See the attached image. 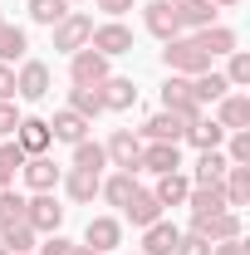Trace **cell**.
I'll use <instances>...</instances> for the list:
<instances>
[{"label":"cell","mask_w":250,"mask_h":255,"mask_svg":"<svg viewBox=\"0 0 250 255\" xmlns=\"http://www.w3.org/2000/svg\"><path fill=\"white\" fill-rule=\"evenodd\" d=\"M162 59H167V69L172 74H187V79H196V74H206L211 69V54L196 44V34H177V39H167V49H162Z\"/></svg>","instance_id":"cell-1"},{"label":"cell","mask_w":250,"mask_h":255,"mask_svg":"<svg viewBox=\"0 0 250 255\" xmlns=\"http://www.w3.org/2000/svg\"><path fill=\"white\" fill-rule=\"evenodd\" d=\"M25 221L34 226V236H54L64 226V206L49 196V191H34L30 201H25Z\"/></svg>","instance_id":"cell-2"},{"label":"cell","mask_w":250,"mask_h":255,"mask_svg":"<svg viewBox=\"0 0 250 255\" xmlns=\"http://www.w3.org/2000/svg\"><path fill=\"white\" fill-rule=\"evenodd\" d=\"M89 34H94V20L89 15H64L59 25H54V49L59 54H79L89 44Z\"/></svg>","instance_id":"cell-3"},{"label":"cell","mask_w":250,"mask_h":255,"mask_svg":"<svg viewBox=\"0 0 250 255\" xmlns=\"http://www.w3.org/2000/svg\"><path fill=\"white\" fill-rule=\"evenodd\" d=\"M103 152H108V162H113L118 172H137V157H142V137H137V132H127V128H118V132L103 142Z\"/></svg>","instance_id":"cell-4"},{"label":"cell","mask_w":250,"mask_h":255,"mask_svg":"<svg viewBox=\"0 0 250 255\" xmlns=\"http://www.w3.org/2000/svg\"><path fill=\"white\" fill-rule=\"evenodd\" d=\"M89 49H98L103 59H118V54H127V49H132V30H127V25H118V20H108V25H98V30L89 34Z\"/></svg>","instance_id":"cell-5"},{"label":"cell","mask_w":250,"mask_h":255,"mask_svg":"<svg viewBox=\"0 0 250 255\" xmlns=\"http://www.w3.org/2000/svg\"><path fill=\"white\" fill-rule=\"evenodd\" d=\"M69 59H74V64H69L74 84H84V89H98V84L108 79V59H103L98 49H89V44H84L79 54H69Z\"/></svg>","instance_id":"cell-6"},{"label":"cell","mask_w":250,"mask_h":255,"mask_svg":"<svg viewBox=\"0 0 250 255\" xmlns=\"http://www.w3.org/2000/svg\"><path fill=\"white\" fill-rule=\"evenodd\" d=\"M137 172H182V147L177 142H147L142 157H137Z\"/></svg>","instance_id":"cell-7"},{"label":"cell","mask_w":250,"mask_h":255,"mask_svg":"<svg viewBox=\"0 0 250 255\" xmlns=\"http://www.w3.org/2000/svg\"><path fill=\"white\" fill-rule=\"evenodd\" d=\"M191 231H196V236H206L211 246H216V241H236V236H241V211H216V216H196V221H191Z\"/></svg>","instance_id":"cell-8"},{"label":"cell","mask_w":250,"mask_h":255,"mask_svg":"<svg viewBox=\"0 0 250 255\" xmlns=\"http://www.w3.org/2000/svg\"><path fill=\"white\" fill-rule=\"evenodd\" d=\"M167 5H172V15H177L182 30H206V25H216V5H211V0H167Z\"/></svg>","instance_id":"cell-9"},{"label":"cell","mask_w":250,"mask_h":255,"mask_svg":"<svg viewBox=\"0 0 250 255\" xmlns=\"http://www.w3.org/2000/svg\"><path fill=\"white\" fill-rule=\"evenodd\" d=\"M142 25H147V34H157L162 44L182 34V25H177V15H172V5H167V0H147V10H142Z\"/></svg>","instance_id":"cell-10"},{"label":"cell","mask_w":250,"mask_h":255,"mask_svg":"<svg viewBox=\"0 0 250 255\" xmlns=\"http://www.w3.org/2000/svg\"><path fill=\"white\" fill-rule=\"evenodd\" d=\"M15 94L20 98H30V103H39V98L49 94V64H39V59H30L20 74H15Z\"/></svg>","instance_id":"cell-11"},{"label":"cell","mask_w":250,"mask_h":255,"mask_svg":"<svg viewBox=\"0 0 250 255\" xmlns=\"http://www.w3.org/2000/svg\"><path fill=\"white\" fill-rule=\"evenodd\" d=\"M15 142L25 147V157H39V152L54 142V132H49V123H44V118H20V128H15Z\"/></svg>","instance_id":"cell-12"},{"label":"cell","mask_w":250,"mask_h":255,"mask_svg":"<svg viewBox=\"0 0 250 255\" xmlns=\"http://www.w3.org/2000/svg\"><path fill=\"white\" fill-rule=\"evenodd\" d=\"M142 137H147V142H182V137H187V123L162 108V113H152V118L142 123Z\"/></svg>","instance_id":"cell-13"},{"label":"cell","mask_w":250,"mask_h":255,"mask_svg":"<svg viewBox=\"0 0 250 255\" xmlns=\"http://www.w3.org/2000/svg\"><path fill=\"white\" fill-rule=\"evenodd\" d=\"M98 98H103V108H113V113H127L132 103H137V89H132V79H103L98 84Z\"/></svg>","instance_id":"cell-14"},{"label":"cell","mask_w":250,"mask_h":255,"mask_svg":"<svg viewBox=\"0 0 250 255\" xmlns=\"http://www.w3.org/2000/svg\"><path fill=\"white\" fill-rule=\"evenodd\" d=\"M147 236H142V255H172L177 251V241H182V231L172 221H152V226H142Z\"/></svg>","instance_id":"cell-15"},{"label":"cell","mask_w":250,"mask_h":255,"mask_svg":"<svg viewBox=\"0 0 250 255\" xmlns=\"http://www.w3.org/2000/svg\"><path fill=\"white\" fill-rule=\"evenodd\" d=\"M216 123L226 128V132H246V128H250V98L246 94H226V98H221Z\"/></svg>","instance_id":"cell-16"},{"label":"cell","mask_w":250,"mask_h":255,"mask_svg":"<svg viewBox=\"0 0 250 255\" xmlns=\"http://www.w3.org/2000/svg\"><path fill=\"white\" fill-rule=\"evenodd\" d=\"M221 191H226V206H231V211L250 206V167H226V177H221Z\"/></svg>","instance_id":"cell-17"},{"label":"cell","mask_w":250,"mask_h":255,"mask_svg":"<svg viewBox=\"0 0 250 255\" xmlns=\"http://www.w3.org/2000/svg\"><path fill=\"white\" fill-rule=\"evenodd\" d=\"M118 241H123V226L113 221V216H94L89 231H84V246H94V251H103V255L113 251Z\"/></svg>","instance_id":"cell-18"},{"label":"cell","mask_w":250,"mask_h":255,"mask_svg":"<svg viewBox=\"0 0 250 255\" xmlns=\"http://www.w3.org/2000/svg\"><path fill=\"white\" fill-rule=\"evenodd\" d=\"M187 191H191V177H182V172H162L157 187H152V196L162 201V206H187Z\"/></svg>","instance_id":"cell-19"},{"label":"cell","mask_w":250,"mask_h":255,"mask_svg":"<svg viewBox=\"0 0 250 255\" xmlns=\"http://www.w3.org/2000/svg\"><path fill=\"white\" fill-rule=\"evenodd\" d=\"M187 206H191V221H196V216L231 211V206H226V191H221V187H191V191H187Z\"/></svg>","instance_id":"cell-20"},{"label":"cell","mask_w":250,"mask_h":255,"mask_svg":"<svg viewBox=\"0 0 250 255\" xmlns=\"http://www.w3.org/2000/svg\"><path fill=\"white\" fill-rule=\"evenodd\" d=\"M20 172H25V182H30L34 191H54V182H59V167H54V157H44V152H39V157H25Z\"/></svg>","instance_id":"cell-21"},{"label":"cell","mask_w":250,"mask_h":255,"mask_svg":"<svg viewBox=\"0 0 250 255\" xmlns=\"http://www.w3.org/2000/svg\"><path fill=\"white\" fill-rule=\"evenodd\" d=\"M123 211H127V221H132V226H152V221H162V201H157L152 191H142V187L132 191V201H127Z\"/></svg>","instance_id":"cell-22"},{"label":"cell","mask_w":250,"mask_h":255,"mask_svg":"<svg viewBox=\"0 0 250 255\" xmlns=\"http://www.w3.org/2000/svg\"><path fill=\"white\" fill-rule=\"evenodd\" d=\"M187 142L196 147V152H211V147H221V142H226V128H221L216 118H196V123L187 128Z\"/></svg>","instance_id":"cell-23"},{"label":"cell","mask_w":250,"mask_h":255,"mask_svg":"<svg viewBox=\"0 0 250 255\" xmlns=\"http://www.w3.org/2000/svg\"><path fill=\"white\" fill-rule=\"evenodd\" d=\"M226 167H231V162H226V152H221V147L201 152V157H196V182H191V187H221Z\"/></svg>","instance_id":"cell-24"},{"label":"cell","mask_w":250,"mask_h":255,"mask_svg":"<svg viewBox=\"0 0 250 255\" xmlns=\"http://www.w3.org/2000/svg\"><path fill=\"white\" fill-rule=\"evenodd\" d=\"M89 118H79V113H74V108H64V113H54V123H49V132H54V137H59V142H84V137H89Z\"/></svg>","instance_id":"cell-25"},{"label":"cell","mask_w":250,"mask_h":255,"mask_svg":"<svg viewBox=\"0 0 250 255\" xmlns=\"http://www.w3.org/2000/svg\"><path fill=\"white\" fill-rule=\"evenodd\" d=\"M0 246H5L10 255L34 251V226L30 221H5V226H0Z\"/></svg>","instance_id":"cell-26"},{"label":"cell","mask_w":250,"mask_h":255,"mask_svg":"<svg viewBox=\"0 0 250 255\" xmlns=\"http://www.w3.org/2000/svg\"><path fill=\"white\" fill-rule=\"evenodd\" d=\"M226 74H216V69H206V74H196L191 79V94H196V103H221L226 98Z\"/></svg>","instance_id":"cell-27"},{"label":"cell","mask_w":250,"mask_h":255,"mask_svg":"<svg viewBox=\"0 0 250 255\" xmlns=\"http://www.w3.org/2000/svg\"><path fill=\"white\" fill-rule=\"evenodd\" d=\"M98 187H103V177H98V172H79V167H74V172L64 177V191H69V201H94Z\"/></svg>","instance_id":"cell-28"},{"label":"cell","mask_w":250,"mask_h":255,"mask_svg":"<svg viewBox=\"0 0 250 255\" xmlns=\"http://www.w3.org/2000/svg\"><path fill=\"white\" fill-rule=\"evenodd\" d=\"M196 44L216 59V54H231L236 49V30H226V25H206V30H196Z\"/></svg>","instance_id":"cell-29"},{"label":"cell","mask_w":250,"mask_h":255,"mask_svg":"<svg viewBox=\"0 0 250 255\" xmlns=\"http://www.w3.org/2000/svg\"><path fill=\"white\" fill-rule=\"evenodd\" d=\"M69 108H74L79 118H89V123H94L98 113H103V98H98V89H84V84H74V89H69Z\"/></svg>","instance_id":"cell-30"},{"label":"cell","mask_w":250,"mask_h":255,"mask_svg":"<svg viewBox=\"0 0 250 255\" xmlns=\"http://www.w3.org/2000/svg\"><path fill=\"white\" fill-rule=\"evenodd\" d=\"M74 167H79V172H103V167H108L103 142H89V137H84V142H74Z\"/></svg>","instance_id":"cell-31"},{"label":"cell","mask_w":250,"mask_h":255,"mask_svg":"<svg viewBox=\"0 0 250 255\" xmlns=\"http://www.w3.org/2000/svg\"><path fill=\"white\" fill-rule=\"evenodd\" d=\"M98 191H103L113 206H127V201H132V191H137V172H118V177H108Z\"/></svg>","instance_id":"cell-32"},{"label":"cell","mask_w":250,"mask_h":255,"mask_svg":"<svg viewBox=\"0 0 250 255\" xmlns=\"http://www.w3.org/2000/svg\"><path fill=\"white\" fill-rule=\"evenodd\" d=\"M25 49H30V39H25V30H20V25H0V64L20 59Z\"/></svg>","instance_id":"cell-33"},{"label":"cell","mask_w":250,"mask_h":255,"mask_svg":"<svg viewBox=\"0 0 250 255\" xmlns=\"http://www.w3.org/2000/svg\"><path fill=\"white\" fill-rule=\"evenodd\" d=\"M69 15V0H30V20L34 25H59Z\"/></svg>","instance_id":"cell-34"},{"label":"cell","mask_w":250,"mask_h":255,"mask_svg":"<svg viewBox=\"0 0 250 255\" xmlns=\"http://www.w3.org/2000/svg\"><path fill=\"white\" fill-rule=\"evenodd\" d=\"M226 84H231V89H246V84H250V54H246V49H231V69H226Z\"/></svg>","instance_id":"cell-35"},{"label":"cell","mask_w":250,"mask_h":255,"mask_svg":"<svg viewBox=\"0 0 250 255\" xmlns=\"http://www.w3.org/2000/svg\"><path fill=\"white\" fill-rule=\"evenodd\" d=\"M5 221H25V196H20V191H0V226Z\"/></svg>","instance_id":"cell-36"},{"label":"cell","mask_w":250,"mask_h":255,"mask_svg":"<svg viewBox=\"0 0 250 255\" xmlns=\"http://www.w3.org/2000/svg\"><path fill=\"white\" fill-rule=\"evenodd\" d=\"M231 167H250V128L246 132H231V152H226Z\"/></svg>","instance_id":"cell-37"},{"label":"cell","mask_w":250,"mask_h":255,"mask_svg":"<svg viewBox=\"0 0 250 255\" xmlns=\"http://www.w3.org/2000/svg\"><path fill=\"white\" fill-rule=\"evenodd\" d=\"M172 255H211V241L196 236V231H187V236L177 241V251H172Z\"/></svg>","instance_id":"cell-38"},{"label":"cell","mask_w":250,"mask_h":255,"mask_svg":"<svg viewBox=\"0 0 250 255\" xmlns=\"http://www.w3.org/2000/svg\"><path fill=\"white\" fill-rule=\"evenodd\" d=\"M0 162H5L10 172H20V167H25V147H20L15 137H5V142H0Z\"/></svg>","instance_id":"cell-39"},{"label":"cell","mask_w":250,"mask_h":255,"mask_svg":"<svg viewBox=\"0 0 250 255\" xmlns=\"http://www.w3.org/2000/svg\"><path fill=\"white\" fill-rule=\"evenodd\" d=\"M15 128H20L15 103H10V98H0V137H15Z\"/></svg>","instance_id":"cell-40"},{"label":"cell","mask_w":250,"mask_h":255,"mask_svg":"<svg viewBox=\"0 0 250 255\" xmlns=\"http://www.w3.org/2000/svg\"><path fill=\"white\" fill-rule=\"evenodd\" d=\"M79 251V246H74V241H64L59 231H54V236H44V246H39V255H74Z\"/></svg>","instance_id":"cell-41"},{"label":"cell","mask_w":250,"mask_h":255,"mask_svg":"<svg viewBox=\"0 0 250 255\" xmlns=\"http://www.w3.org/2000/svg\"><path fill=\"white\" fill-rule=\"evenodd\" d=\"M211 255H250V246L236 236V241H216V246H211Z\"/></svg>","instance_id":"cell-42"},{"label":"cell","mask_w":250,"mask_h":255,"mask_svg":"<svg viewBox=\"0 0 250 255\" xmlns=\"http://www.w3.org/2000/svg\"><path fill=\"white\" fill-rule=\"evenodd\" d=\"M0 98H15V69L0 64Z\"/></svg>","instance_id":"cell-43"},{"label":"cell","mask_w":250,"mask_h":255,"mask_svg":"<svg viewBox=\"0 0 250 255\" xmlns=\"http://www.w3.org/2000/svg\"><path fill=\"white\" fill-rule=\"evenodd\" d=\"M98 10L103 15H123V10H132V0H98Z\"/></svg>","instance_id":"cell-44"},{"label":"cell","mask_w":250,"mask_h":255,"mask_svg":"<svg viewBox=\"0 0 250 255\" xmlns=\"http://www.w3.org/2000/svg\"><path fill=\"white\" fill-rule=\"evenodd\" d=\"M10 182H15V172H10V167H5V162H0V191L10 187Z\"/></svg>","instance_id":"cell-45"},{"label":"cell","mask_w":250,"mask_h":255,"mask_svg":"<svg viewBox=\"0 0 250 255\" xmlns=\"http://www.w3.org/2000/svg\"><path fill=\"white\" fill-rule=\"evenodd\" d=\"M74 255H103V251H94V246H79V251H74Z\"/></svg>","instance_id":"cell-46"},{"label":"cell","mask_w":250,"mask_h":255,"mask_svg":"<svg viewBox=\"0 0 250 255\" xmlns=\"http://www.w3.org/2000/svg\"><path fill=\"white\" fill-rule=\"evenodd\" d=\"M211 5H241V0H211Z\"/></svg>","instance_id":"cell-47"},{"label":"cell","mask_w":250,"mask_h":255,"mask_svg":"<svg viewBox=\"0 0 250 255\" xmlns=\"http://www.w3.org/2000/svg\"><path fill=\"white\" fill-rule=\"evenodd\" d=\"M0 255H10V251H5V246H0Z\"/></svg>","instance_id":"cell-48"},{"label":"cell","mask_w":250,"mask_h":255,"mask_svg":"<svg viewBox=\"0 0 250 255\" xmlns=\"http://www.w3.org/2000/svg\"><path fill=\"white\" fill-rule=\"evenodd\" d=\"M0 25H5V15H0Z\"/></svg>","instance_id":"cell-49"},{"label":"cell","mask_w":250,"mask_h":255,"mask_svg":"<svg viewBox=\"0 0 250 255\" xmlns=\"http://www.w3.org/2000/svg\"><path fill=\"white\" fill-rule=\"evenodd\" d=\"M137 255H142V251H137Z\"/></svg>","instance_id":"cell-50"}]
</instances>
